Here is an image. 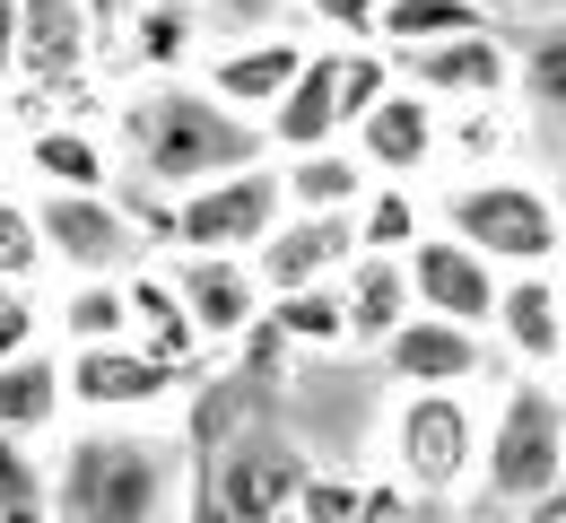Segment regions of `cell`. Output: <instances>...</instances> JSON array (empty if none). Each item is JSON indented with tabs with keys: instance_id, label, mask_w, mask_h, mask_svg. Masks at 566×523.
<instances>
[{
	"instance_id": "19",
	"label": "cell",
	"mask_w": 566,
	"mask_h": 523,
	"mask_svg": "<svg viewBox=\"0 0 566 523\" xmlns=\"http://www.w3.org/2000/svg\"><path fill=\"white\" fill-rule=\"evenodd\" d=\"M357 262L349 219H280L253 244V280L262 297H305V289H340V271Z\"/></svg>"
},
{
	"instance_id": "5",
	"label": "cell",
	"mask_w": 566,
	"mask_h": 523,
	"mask_svg": "<svg viewBox=\"0 0 566 523\" xmlns=\"http://www.w3.org/2000/svg\"><path fill=\"white\" fill-rule=\"evenodd\" d=\"M384 462L410 506H462L480 480V393H392Z\"/></svg>"
},
{
	"instance_id": "16",
	"label": "cell",
	"mask_w": 566,
	"mask_h": 523,
	"mask_svg": "<svg viewBox=\"0 0 566 523\" xmlns=\"http://www.w3.org/2000/svg\"><path fill=\"white\" fill-rule=\"evenodd\" d=\"M489 358L496 375H558L566 367V323H558V271H514L496 280L489 305Z\"/></svg>"
},
{
	"instance_id": "24",
	"label": "cell",
	"mask_w": 566,
	"mask_h": 523,
	"mask_svg": "<svg viewBox=\"0 0 566 523\" xmlns=\"http://www.w3.org/2000/svg\"><path fill=\"white\" fill-rule=\"evenodd\" d=\"M340 314H349V358H375V349L419 314V305H410V271L357 253L349 271H340Z\"/></svg>"
},
{
	"instance_id": "17",
	"label": "cell",
	"mask_w": 566,
	"mask_h": 523,
	"mask_svg": "<svg viewBox=\"0 0 566 523\" xmlns=\"http://www.w3.org/2000/svg\"><path fill=\"white\" fill-rule=\"evenodd\" d=\"M305 453L287 446L280 428H235V446L218 453V515L227 523H280L296 506V489H305Z\"/></svg>"
},
{
	"instance_id": "37",
	"label": "cell",
	"mask_w": 566,
	"mask_h": 523,
	"mask_svg": "<svg viewBox=\"0 0 566 523\" xmlns=\"http://www.w3.org/2000/svg\"><path fill=\"white\" fill-rule=\"evenodd\" d=\"M558 410H566V375H558Z\"/></svg>"
},
{
	"instance_id": "18",
	"label": "cell",
	"mask_w": 566,
	"mask_h": 523,
	"mask_svg": "<svg viewBox=\"0 0 566 523\" xmlns=\"http://www.w3.org/2000/svg\"><path fill=\"white\" fill-rule=\"evenodd\" d=\"M375 367H384L392 393H480V384H496L489 341L480 332H453V323H427V314H410L375 349Z\"/></svg>"
},
{
	"instance_id": "33",
	"label": "cell",
	"mask_w": 566,
	"mask_h": 523,
	"mask_svg": "<svg viewBox=\"0 0 566 523\" xmlns=\"http://www.w3.org/2000/svg\"><path fill=\"white\" fill-rule=\"evenodd\" d=\"M18 87V0H0V96Z\"/></svg>"
},
{
	"instance_id": "11",
	"label": "cell",
	"mask_w": 566,
	"mask_h": 523,
	"mask_svg": "<svg viewBox=\"0 0 566 523\" xmlns=\"http://www.w3.org/2000/svg\"><path fill=\"white\" fill-rule=\"evenodd\" d=\"M157 271H166V289H175V305H184L201 358L244 349V341L262 332V305H271V297H262L253 262H235V253H166Z\"/></svg>"
},
{
	"instance_id": "36",
	"label": "cell",
	"mask_w": 566,
	"mask_h": 523,
	"mask_svg": "<svg viewBox=\"0 0 566 523\" xmlns=\"http://www.w3.org/2000/svg\"><path fill=\"white\" fill-rule=\"evenodd\" d=\"M0 184H9V132H0Z\"/></svg>"
},
{
	"instance_id": "31",
	"label": "cell",
	"mask_w": 566,
	"mask_h": 523,
	"mask_svg": "<svg viewBox=\"0 0 566 523\" xmlns=\"http://www.w3.org/2000/svg\"><path fill=\"white\" fill-rule=\"evenodd\" d=\"M280 9L305 44H375V9L384 0H280Z\"/></svg>"
},
{
	"instance_id": "15",
	"label": "cell",
	"mask_w": 566,
	"mask_h": 523,
	"mask_svg": "<svg viewBox=\"0 0 566 523\" xmlns=\"http://www.w3.org/2000/svg\"><path fill=\"white\" fill-rule=\"evenodd\" d=\"M392 79L419 87L436 114L505 105V96H514V27H496V35H462V44H427V53H401Z\"/></svg>"
},
{
	"instance_id": "25",
	"label": "cell",
	"mask_w": 566,
	"mask_h": 523,
	"mask_svg": "<svg viewBox=\"0 0 566 523\" xmlns=\"http://www.w3.org/2000/svg\"><path fill=\"white\" fill-rule=\"evenodd\" d=\"M280 166V210L287 219H357V201H366V166L349 149H314V157H271Z\"/></svg>"
},
{
	"instance_id": "14",
	"label": "cell",
	"mask_w": 566,
	"mask_h": 523,
	"mask_svg": "<svg viewBox=\"0 0 566 523\" xmlns=\"http://www.w3.org/2000/svg\"><path fill=\"white\" fill-rule=\"evenodd\" d=\"M9 166H27V192H114L123 175L105 114H35L9 140Z\"/></svg>"
},
{
	"instance_id": "30",
	"label": "cell",
	"mask_w": 566,
	"mask_h": 523,
	"mask_svg": "<svg viewBox=\"0 0 566 523\" xmlns=\"http://www.w3.org/2000/svg\"><path fill=\"white\" fill-rule=\"evenodd\" d=\"M0 289H53L44 236H35V201L18 184H0Z\"/></svg>"
},
{
	"instance_id": "8",
	"label": "cell",
	"mask_w": 566,
	"mask_h": 523,
	"mask_svg": "<svg viewBox=\"0 0 566 523\" xmlns=\"http://www.w3.org/2000/svg\"><path fill=\"white\" fill-rule=\"evenodd\" d=\"M280 166L262 157V166H235V175H218L201 192H175V210H166V253H235V262H253V244L280 227ZM157 253V262H166Z\"/></svg>"
},
{
	"instance_id": "34",
	"label": "cell",
	"mask_w": 566,
	"mask_h": 523,
	"mask_svg": "<svg viewBox=\"0 0 566 523\" xmlns=\"http://www.w3.org/2000/svg\"><path fill=\"white\" fill-rule=\"evenodd\" d=\"M192 9H210V18H235V0H192ZM280 18H287V9H280Z\"/></svg>"
},
{
	"instance_id": "4",
	"label": "cell",
	"mask_w": 566,
	"mask_h": 523,
	"mask_svg": "<svg viewBox=\"0 0 566 523\" xmlns=\"http://www.w3.org/2000/svg\"><path fill=\"white\" fill-rule=\"evenodd\" d=\"M427 219L444 227L453 244H471L496 280L514 271H558L566 262V210L558 184L505 166V175H453L444 192H427Z\"/></svg>"
},
{
	"instance_id": "3",
	"label": "cell",
	"mask_w": 566,
	"mask_h": 523,
	"mask_svg": "<svg viewBox=\"0 0 566 523\" xmlns=\"http://www.w3.org/2000/svg\"><path fill=\"white\" fill-rule=\"evenodd\" d=\"M566 489V410L558 375H496V393L480 401V480L471 506L480 515H532L541 498Z\"/></svg>"
},
{
	"instance_id": "1",
	"label": "cell",
	"mask_w": 566,
	"mask_h": 523,
	"mask_svg": "<svg viewBox=\"0 0 566 523\" xmlns=\"http://www.w3.org/2000/svg\"><path fill=\"white\" fill-rule=\"evenodd\" d=\"M105 132H114L123 184H148V192H166V201L271 157V149H262V132L235 123L227 105H210L192 79H140V87H114Z\"/></svg>"
},
{
	"instance_id": "32",
	"label": "cell",
	"mask_w": 566,
	"mask_h": 523,
	"mask_svg": "<svg viewBox=\"0 0 566 523\" xmlns=\"http://www.w3.org/2000/svg\"><path fill=\"white\" fill-rule=\"evenodd\" d=\"M35 349H53L44 341V289H0V367L35 358Z\"/></svg>"
},
{
	"instance_id": "35",
	"label": "cell",
	"mask_w": 566,
	"mask_h": 523,
	"mask_svg": "<svg viewBox=\"0 0 566 523\" xmlns=\"http://www.w3.org/2000/svg\"><path fill=\"white\" fill-rule=\"evenodd\" d=\"M558 323H566V262H558ZM566 375V367H558Z\"/></svg>"
},
{
	"instance_id": "7",
	"label": "cell",
	"mask_w": 566,
	"mask_h": 523,
	"mask_svg": "<svg viewBox=\"0 0 566 523\" xmlns=\"http://www.w3.org/2000/svg\"><path fill=\"white\" fill-rule=\"evenodd\" d=\"M62 358V349H53ZM192 375L157 367L148 349L114 341V349H71L62 358V401H71V428H157V410L184 401Z\"/></svg>"
},
{
	"instance_id": "20",
	"label": "cell",
	"mask_w": 566,
	"mask_h": 523,
	"mask_svg": "<svg viewBox=\"0 0 566 523\" xmlns=\"http://www.w3.org/2000/svg\"><path fill=\"white\" fill-rule=\"evenodd\" d=\"M410 271V305H419L427 323H453V332H489V305H496V271L471 253V244H453L444 227L427 236L419 253L401 262Z\"/></svg>"
},
{
	"instance_id": "9",
	"label": "cell",
	"mask_w": 566,
	"mask_h": 523,
	"mask_svg": "<svg viewBox=\"0 0 566 523\" xmlns=\"http://www.w3.org/2000/svg\"><path fill=\"white\" fill-rule=\"evenodd\" d=\"M305 35L287 27V18H271V27H244V35H210V53H201V71H192V87L210 96V105H227L235 123H271L280 114V96L296 87V71H305Z\"/></svg>"
},
{
	"instance_id": "22",
	"label": "cell",
	"mask_w": 566,
	"mask_h": 523,
	"mask_svg": "<svg viewBox=\"0 0 566 523\" xmlns=\"http://www.w3.org/2000/svg\"><path fill=\"white\" fill-rule=\"evenodd\" d=\"M514 114L532 140L566 149V18H541L532 35H514Z\"/></svg>"
},
{
	"instance_id": "10",
	"label": "cell",
	"mask_w": 566,
	"mask_h": 523,
	"mask_svg": "<svg viewBox=\"0 0 566 523\" xmlns=\"http://www.w3.org/2000/svg\"><path fill=\"white\" fill-rule=\"evenodd\" d=\"M27 201H35V236H44L53 280H123L148 262L140 227L123 219L114 192H27Z\"/></svg>"
},
{
	"instance_id": "2",
	"label": "cell",
	"mask_w": 566,
	"mask_h": 523,
	"mask_svg": "<svg viewBox=\"0 0 566 523\" xmlns=\"http://www.w3.org/2000/svg\"><path fill=\"white\" fill-rule=\"evenodd\" d=\"M192 453L166 428H62L44 453L53 523H184Z\"/></svg>"
},
{
	"instance_id": "12",
	"label": "cell",
	"mask_w": 566,
	"mask_h": 523,
	"mask_svg": "<svg viewBox=\"0 0 566 523\" xmlns=\"http://www.w3.org/2000/svg\"><path fill=\"white\" fill-rule=\"evenodd\" d=\"M201 53H210V9H192V0H132L114 18V35H105V71L123 87H140V79H192Z\"/></svg>"
},
{
	"instance_id": "26",
	"label": "cell",
	"mask_w": 566,
	"mask_h": 523,
	"mask_svg": "<svg viewBox=\"0 0 566 523\" xmlns=\"http://www.w3.org/2000/svg\"><path fill=\"white\" fill-rule=\"evenodd\" d=\"M123 305H132V349H148L157 367H175V375L210 367V358H201V341H192V323H184V305H175V289H166V271H157V262H140V271H123Z\"/></svg>"
},
{
	"instance_id": "38",
	"label": "cell",
	"mask_w": 566,
	"mask_h": 523,
	"mask_svg": "<svg viewBox=\"0 0 566 523\" xmlns=\"http://www.w3.org/2000/svg\"><path fill=\"white\" fill-rule=\"evenodd\" d=\"M558 210H566V184H558Z\"/></svg>"
},
{
	"instance_id": "6",
	"label": "cell",
	"mask_w": 566,
	"mask_h": 523,
	"mask_svg": "<svg viewBox=\"0 0 566 523\" xmlns=\"http://www.w3.org/2000/svg\"><path fill=\"white\" fill-rule=\"evenodd\" d=\"M392 87V62L375 44H314L296 87L280 96V114L262 123V149L271 157H314V149H340L349 123Z\"/></svg>"
},
{
	"instance_id": "27",
	"label": "cell",
	"mask_w": 566,
	"mask_h": 523,
	"mask_svg": "<svg viewBox=\"0 0 566 523\" xmlns=\"http://www.w3.org/2000/svg\"><path fill=\"white\" fill-rule=\"evenodd\" d=\"M357 253H375V262H410L427 236H436V219H427V192L419 184H366V201H357Z\"/></svg>"
},
{
	"instance_id": "21",
	"label": "cell",
	"mask_w": 566,
	"mask_h": 523,
	"mask_svg": "<svg viewBox=\"0 0 566 523\" xmlns=\"http://www.w3.org/2000/svg\"><path fill=\"white\" fill-rule=\"evenodd\" d=\"M62 428H71V401H62V358H53V349L9 358V367H0V437H9V446L53 453V446H62Z\"/></svg>"
},
{
	"instance_id": "23",
	"label": "cell",
	"mask_w": 566,
	"mask_h": 523,
	"mask_svg": "<svg viewBox=\"0 0 566 523\" xmlns=\"http://www.w3.org/2000/svg\"><path fill=\"white\" fill-rule=\"evenodd\" d=\"M496 0H384L375 9V53L401 62V53H427V44H462V35H496Z\"/></svg>"
},
{
	"instance_id": "28",
	"label": "cell",
	"mask_w": 566,
	"mask_h": 523,
	"mask_svg": "<svg viewBox=\"0 0 566 523\" xmlns=\"http://www.w3.org/2000/svg\"><path fill=\"white\" fill-rule=\"evenodd\" d=\"M523 114H514V96L505 105H462V114H444V166L453 175H505L514 157H523Z\"/></svg>"
},
{
	"instance_id": "29",
	"label": "cell",
	"mask_w": 566,
	"mask_h": 523,
	"mask_svg": "<svg viewBox=\"0 0 566 523\" xmlns=\"http://www.w3.org/2000/svg\"><path fill=\"white\" fill-rule=\"evenodd\" d=\"M262 323L287 341V358H349V314H340V289H305V297H271Z\"/></svg>"
},
{
	"instance_id": "13",
	"label": "cell",
	"mask_w": 566,
	"mask_h": 523,
	"mask_svg": "<svg viewBox=\"0 0 566 523\" xmlns=\"http://www.w3.org/2000/svg\"><path fill=\"white\" fill-rule=\"evenodd\" d=\"M340 149H349L375 184H419L427 166H444V114L427 105L419 87H401V79H392V87H384V96L349 123V140H340Z\"/></svg>"
}]
</instances>
